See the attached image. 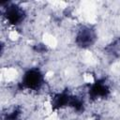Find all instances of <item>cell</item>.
Segmentation results:
<instances>
[{
	"instance_id": "7a4b0ae2",
	"label": "cell",
	"mask_w": 120,
	"mask_h": 120,
	"mask_svg": "<svg viewBox=\"0 0 120 120\" xmlns=\"http://www.w3.org/2000/svg\"><path fill=\"white\" fill-rule=\"evenodd\" d=\"M3 16L9 24L16 26L24 21L26 13L21 6L14 3H7V6L3 8Z\"/></svg>"
},
{
	"instance_id": "6da1fadb",
	"label": "cell",
	"mask_w": 120,
	"mask_h": 120,
	"mask_svg": "<svg viewBox=\"0 0 120 120\" xmlns=\"http://www.w3.org/2000/svg\"><path fill=\"white\" fill-rule=\"evenodd\" d=\"M44 82V75L38 68H30L22 75L21 86L23 89L38 91L43 86Z\"/></svg>"
},
{
	"instance_id": "3957f363",
	"label": "cell",
	"mask_w": 120,
	"mask_h": 120,
	"mask_svg": "<svg viewBox=\"0 0 120 120\" xmlns=\"http://www.w3.org/2000/svg\"><path fill=\"white\" fill-rule=\"evenodd\" d=\"M97 40V33L94 28L88 25L81 26L75 36V43L82 49L89 48L95 44Z\"/></svg>"
},
{
	"instance_id": "277c9868",
	"label": "cell",
	"mask_w": 120,
	"mask_h": 120,
	"mask_svg": "<svg viewBox=\"0 0 120 120\" xmlns=\"http://www.w3.org/2000/svg\"><path fill=\"white\" fill-rule=\"evenodd\" d=\"M109 93H110V89L108 85L104 82H99V81L92 83L88 90L89 98L92 99L106 98L109 95Z\"/></svg>"
}]
</instances>
